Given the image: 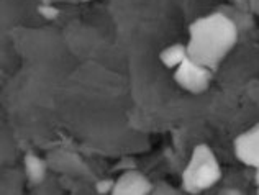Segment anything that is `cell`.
<instances>
[{"label": "cell", "mask_w": 259, "mask_h": 195, "mask_svg": "<svg viewBox=\"0 0 259 195\" xmlns=\"http://www.w3.org/2000/svg\"><path fill=\"white\" fill-rule=\"evenodd\" d=\"M236 41V23L223 12H213L197 18L189 26V41L186 46L192 61L213 71L235 48Z\"/></svg>", "instance_id": "6da1fadb"}, {"label": "cell", "mask_w": 259, "mask_h": 195, "mask_svg": "<svg viewBox=\"0 0 259 195\" xmlns=\"http://www.w3.org/2000/svg\"><path fill=\"white\" fill-rule=\"evenodd\" d=\"M222 179V167L213 150L207 144L194 148L186 169L182 172V187L187 193H202Z\"/></svg>", "instance_id": "7a4b0ae2"}, {"label": "cell", "mask_w": 259, "mask_h": 195, "mask_svg": "<svg viewBox=\"0 0 259 195\" xmlns=\"http://www.w3.org/2000/svg\"><path fill=\"white\" fill-rule=\"evenodd\" d=\"M176 84L190 93H202L208 89L212 80V69L192 61L190 58L184 59V63L176 67L174 72Z\"/></svg>", "instance_id": "3957f363"}, {"label": "cell", "mask_w": 259, "mask_h": 195, "mask_svg": "<svg viewBox=\"0 0 259 195\" xmlns=\"http://www.w3.org/2000/svg\"><path fill=\"white\" fill-rule=\"evenodd\" d=\"M236 158L248 167L259 171V123L241 133L233 143Z\"/></svg>", "instance_id": "277c9868"}, {"label": "cell", "mask_w": 259, "mask_h": 195, "mask_svg": "<svg viewBox=\"0 0 259 195\" xmlns=\"http://www.w3.org/2000/svg\"><path fill=\"white\" fill-rule=\"evenodd\" d=\"M153 192V184L138 171H126L115 180L110 195H149Z\"/></svg>", "instance_id": "5b68a950"}, {"label": "cell", "mask_w": 259, "mask_h": 195, "mask_svg": "<svg viewBox=\"0 0 259 195\" xmlns=\"http://www.w3.org/2000/svg\"><path fill=\"white\" fill-rule=\"evenodd\" d=\"M189 58V53H187V46L186 44H172L169 46V48H166L164 51H161L159 55V59L162 66L166 67H179L184 59Z\"/></svg>", "instance_id": "8992f818"}, {"label": "cell", "mask_w": 259, "mask_h": 195, "mask_svg": "<svg viewBox=\"0 0 259 195\" xmlns=\"http://www.w3.org/2000/svg\"><path fill=\"white\" fill-rule=\"evenodd\" d=\"M25 171L31 184H39L46 176V164L41 158L35 154H26L25 156Z\"/></svg>", "instance_id": "52a82bcc"}, {"label": "cell", "mask_w": 259, "mask_h": 195, "mask_svg": "<svg viewBox=\"0 0 259 195\" xmlns=\"http://www.w3.org/2000/svg\"><path fill=\"white\" fill-rule=\"evenodd\" d=\"M38 12L41 13V17L46 18V20H54L59 15V10L54 9V7H50V5H41L38 9Z\"/></svg>", "instance_id": "ba28073f"}, {"label": "cell", "mask_w": 259, "mask_h": 195, "mask_svg": "<svg viewBox=\"0 0 259 195\" xmlns=\"http://www.w3.org/2000/svg\"><path fill=\"white\" fill-rule=\"evenodd\" d=\"M113 185H115V182L113 180H110V179H107V180H100V182L97 184V192L99 193H112V190H113Z\"/></svg>", "instance_id": "9c48e42d"}]
</instances>
